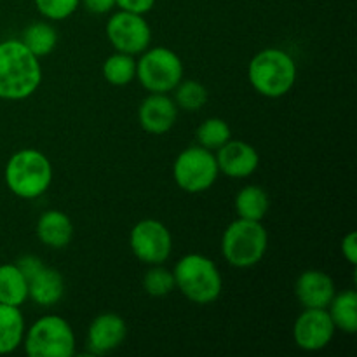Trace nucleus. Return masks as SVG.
I'll list each match as a JSON object with an SVG mask.
<instances>
[{
	"instance_id": "obj_1",
	"label": "nucleus",
	"mask_w": 357,
	"mask_h": 357,
	"mask_svg": "<svg viewBox=\"0 0 357 357\" xmlns=\"http://www.w3.org/2000/svg\"><path fill=\"white\" fill-rule=\"evenodd\" d=\"M40 82V58L28 51L20 38L0 42V100H26L37 93Z\"/></svg>"
},
{
	"instance_id": "obj_2",
	"label": "nucleus",
	"mask_w": 357,
	"mask_h": 357,
	"mask_svg": "<svg viewBox=\"0 0 357 357\" xmlns=\"http://www.w3.org/2000/svg\"><path fill=\"white\" fill-rule=\"evenodd\" d=\"M176 289L195 305H209L222 295L223 279L220 268L201 253L183 255L173 268Z\"/></svg>"
},
{
	"instance_id": "obj_3",
	"label": "nucleus",
	"mask_w": 357,
	"mask_h": 357,
	"mask_svg": "<svg viewBox=\"0 0 357 357\" xmlns=\"http://www.w3.org/2000/svg\"><path fill=\"white\" fill-rule=\"evenodd\" d=\"M295 59L279 47H267L257 52L248 65V79L260 96L278 100L286 96L296 82Z\"/></svg>"
},
{
	"instance_id": "obj_4",
	"label": "nucleus",
	"mask_w": 357,
	"mask_h": 357,
	"mask_svg": "<svg viewBox=\"0 0 357 357\" xmlns=\"http://www.w3.org/2000/svg\"><path fill=\"white\" fill-rule=\"evenodd\" d=\"M3 180L16 197L33 201L42 197L51 187L52 164L40 150L21 149L7 160Z\"/></svg>"
},
{
	"instance_id": "obj_5",
	"label": "nucleus",
	"mask_w": 357,
	"mask_h": 357,
	"mask_svg": "<svg viewBox=\"0 0 357 357\" xmlns=\"http://www.w3.org/2000/svg\"><path fill=\"white\" fill-rule=\"evenodd\" d=\"M268 250V232L261 222L237 218L222 236V255L234 268H251L264 260Z\"/></svg>"
},
{
	"instance_id": "obj_6",
	"label": "nucleus",
	"mask_w": 357,
	"mask_h": 357,
	"mask_svg": "<svg viewBox=\"0 0 357 357\" xmlns=\"http://www.w3.org/2000/svg\"><path fill=\"white\" fill-rule=\"evenodd\" d=\"M21 345L30 357H72L77 340L65 317L42 316L26 328Z\"/></svg>"
},
{
	"instance_id": "obj_7",
	"label": "nucleus",
	"mask_w": 357,
	"mask_h": 357,
	"mask_svg": "<svg viewBox=\"0 0 357 357\" xmlns=\"http://www.w3.org/2000/svg\"><path fill=\"white\" fill-rule=\"evenodd\" d=\"M183 73V61L169 47H149L136 59V79L149 93H173Z\"/></svg>"
},
{
	"instance_id": "obj_8",
	"label": "nucleus",
	"mask_w": 357,
	"mask_h": 357,
	"mask_svg": "<svg viewBox=\"0 0 357 357\" xmlns=\"http://www.w3.org/2000/svg\"><path fill=\"white\" fill-rule=\"evenodd\" d=\"M220 176L213 150L194 145L178 153L173 164V178L187 194H202L216 183Z\"/></svg>"
},
{
	"instance_id": "obj_9",
	"label": "nucleus",
	"mask_w": 357,
	"mask_h": 357,
	"mask_svg": "<svg viewBox=\"0 0 357 357\" xmlns=\"http://www.w3.org/2000/svg\"><path fill=\"white\" fill-rule=\"evenodd\" d=\"M132 255L145 265H162L173 253V236L162 222L155 218L139 220L129 234Z\"/></svg>"
},
{
	"instance_id": "obj_10",
	"label": "nucleus",
	"mask_w": 357,
	"mask_h": 357,
	"mask_svg": "<svg viewBox=\"0 0 357 357\" xmlns=\"http://www.w3.org/2000/svg\"><path fill=\"white\" fill-rule=\"evenodd\" d=\"M105 31L115 51L131 56H139L150 47L152 42V30L145 16L122 9L108 17Z\"/></svg>"
},
{
	"instance_id": "obj_11",
	"label": "nucleus",
	"mask_w": 357,
	"mask_h": 357,
	"mask_svg": "<svg viewBox=\"0 0 357 357\" xmlns=\"http://www.w3.org/2000/svg\"><path fill=\"white\" fill-rule=\"evenodd\" d=\"M337 328L326 309H303L293 324V340L305 352H319L333 340Z\"/></svg>"
},
{
	"instance_id": "obj_12",
	"label": "nucleus",
	"mask_w": 357,
	"mask_h": 357,
	"mask_svg": "<svg viewBox=\"0 0 357 357\" xmlns=\"http://www.w3.org/2000/svg\"><path fill=\"white\" fill-rule=\"evenodd\" d=\"M220 174L243 180L257 173L260 167V153L251 143L230 138L215 152Z\"/></svg>"
},
{
	"instance_id": "obj_13",
	"label": "nucleus",
	"mask_w": 357,
	"mask_h": 357,
	"mask_svg": "<svg viewBox=\"0 0 357 357\" xmlns=\"http://www.w3.org/2000/svg\"><path fill=\"white\" fill-rule=\"evenodd\" d=\"M128 337V324L119 314L103 312L93 319L87 328L86 344L94 356L110 354L121 347Z\"/></svg>"
},
{
	"instance_id": "obj_14",
	"label": "nucleus",
	"mask_w": 357,
	"mask_h": 357,
	"mask_svg": "<svg viewBox=\"0 0 357 357\" xmlns=\"http://www.w3.org/2000/svg\"><path fill=\"white\" fill-rule=\"evenodd\" d=\"M138 121L149 135H166L178 121V107L169 94L150 93L139 103Z\"/></svg>"
},
{
	"instance_id": "obj_15",
	"label": "nucleus",
	"mask_w": 357,
	"mask_h": 357,
	"mask_svg": "<svg viewBox=\"0 0 357 357\" xmlns=\"http://www.w3.org/2000/svg\"><path fill=\"white\" fill-rule=\"evenodd\" d=\"M337 293L330 274L319 268L302 272L295 282V296L303 309H326Z\"/></svg>"
},
{
	"instance_id": "obj_16",
	"label": "nucleus",
	"mask_w": 357,
	"mask_h": 357,
	"mask_svg": "<svg viewBox=\"0 0 357 357\" xmlns=\"http://www.w3.org/2000/svg\"><path fill=\"white\" fill-rule=\"evenodd\" d=\"M35 234L44 246L51 250H63L73 239V223L66 213L59 209H49L38 216Z\"/></svg>"
},
{
	"instance_id": "obj_17",
	"label": "nucleus",
	"mask_w": 357,
	"mask_h": 357,
	"mask_svg": "<svg viewBox=\"0 0 357 357\" xmlns=\"http://www.w3.org/2000/svg\"><path fill=\"white\" fill-rule=\"evenodd\" d=\"M65 278L54 267H44L28 279V300L40 307H52L65 296Z\"/></svg>"
},
{
	"instance_id": "obj_18",
	"label": "nucleus",
	"mask_w": 357,
	"mask_h": 357,
	"mask_svg": "<svg viewBox=\"0 0 357 357\" xmlns=\"http://www.w3.org/2000/svg\"><path fill=\"white\" fill-rule=\"evenodd\" d=\"M26 331L21 307L0 303V356L13 354L21 347Z\"/></svg>"
},
{
	"instance_id": "obj_19",
	"label": "nucleus",
	"mask_w": 357,
	"mask_h": 357,
	"mask_svg": "<svg viewBox=\"0 0 357 357\" xmlns=\"http://www.w3.org/2000/svg\"><path fill=\"white\" fill-rule=\"evenodd\" d=\"M237 218L261 222L271 209V199L267 190L260 185H246L236 195Z\"/></svg>"
},
{
	"instance_id": "obj_20",
	"label": "nucleus",
	"mask_w": 357,
	"mask_h": 357,
	"mask_svg": "<svg viewBox=\"0 0 357 357\" xmlns=\"http://www.w3.org/2000/svg\"><path fill=\"white\" fill-rule=\"evenodd\" d=\"M326 310L337 331H344L347 335L357 333V293L354 289L335 293Z\"/></svg>"
},
{
	"instance_id": "obj_21",
	"label": "nucleus",
	"mask_w": 357,
	"mask_h": 357,
	"mask_svg": "<svg viewBox=\"0 0 357 357\" xmlns=\"http://www.w3.org/2000/svg\"><path fill=\"white\" fill-rule=\"evenodd\" d=\"M28 300V279L16 264L0 265V303L23 307Z\"/></svg>"
},
{
	"instance_id": "obj_22",
	"label": "nucleus",
	"mask_w": 357,
	"mask_h": 357,
	"mask_svg": "<svg viewBox=\"0 0 357 357\" xmlns=\"http://www.w3.org/2000/svg\"><path fill=\"white\" fill-rule=\"evenodd\" d=\"M21 42L37 58L49 56L58 45V31L49 21H33L21 33Z\"/></svg>"
},
{
	"instance_id": "obj_23",
	"label": "nucleus",
	"mask_w": 357,
	"mask_h": 357,
	"mask_svg": "<svg viewBox=\"0 0 357 357\" xmlns=\"http://www.w3.org/2000/svg\"><path fill=\"white\" fill-rule=\"evenodd\" d=\"M103 79L110 86L124 87L136 79V59L135 56L126 54V52L115 51L108 56L101 66Z\"/></svg>"
},
{
	"instance_id": "obj_24",
	"label": "nucleus",
	"mask_w": 357,
	"mask_h": 357,
	"mask_svg": "<svg viewBox=\"0 0 357 357\" xmlns=\"http://www.w3.org/2000/svg\"><path fill=\"white\" fill-rule=\"evenodd\" d=\"M173 100L178 110L199 112L208 103V89L199 80L181 79V82L173 89Z\"/></svg>"
},
{
	"instance_id": "obj_25",
	"label": "nucleus",
	"mask_w": 357,
	"mask_h": 357,
	"mask_svg": "<svg viewBox=\"0 0 357 357\" xmlns=\"http://www.w3.org/2000/svg\"><path fill=\"white\" fill-rule=\"evenodd\" d=\"M195 138H197V145L216 152L220 146H223L232 138V129H230L229 122L223 119L209 117L199 126Z\"/></svg>"
},
{
	"instance_id": "obj_26",
	"label": "nucleus",
	"mask_w": 357,
	"mask_h": 357,
	"mask_svg": "<svg viewBox=\"0 0 357 357\" xmlns=\"http://www.w3.org/2000/svg\"><path fill=\"white\" fill-rule=\"evenodd\" d=\"M143 289L146 295L153 296V298H162V296L173 293L176 289L173 271L164 267V264L150 265V268L143 275Z\"/></svg>"
},
{
	"instance_id": "obj_27",
	"label": "nucleus",
	"mask_w": 357,
	"mask_h": 357,
	"mask_svg": "<svg viewBox=\"0 0 357 357\" xmlns=\"http://www.w3.org/2000/svg\"><path fill=\"white\" fill-rule=\"evenodd\" d=\"M42 17L47 21H63L72 16L80 6V0H33Z\"/></svg>"
},
{
	"instance_id": "obj_28",
	"label": "nucleus",
	"mask_w": 357,
	"mask_h": 357,
	"mask_svg": "<svg viewBox=\"0 0 357 357\" xmlns=\"http://www.w3.org/2000/svg\"><path fill=\"white\" fill-rule=\"evenodd\" d=\"M115 3H117L119 9L145 16V14H149L153 9L155 0H115Z\"/></svg>"
},
{
	"instance_id": "obj_29",
	"label": "nucleus",
	"mask_w": 357,
	"mask_h": 357,
	"mask_svg": "<svg viewBox=\"0 0 357 357\" xmlns=\"http://www.w3.org/2000/svg\"><path fill=\"white\" fill-rule=\"evenodd\" d=\"M16 265H17V268L23 272L24 278L30 279V278H33V275L37 274L42 267H44V261H42L38 257H35V255H24V257L17 258Z\"/></svg>"
},
{
	"instance_id": "obj_30",
	"label": "nucleus",
	"mask_w": 357,
	"mask_h": 357,
	"mask_svg": "<svg viewBox=\"0 0 357 357\" xmlns=\"http://www.w3.org/2000/svg\"><path fill=\"white\" fill-rule=\"evenodd\" d=\"M80 6H82L87 13L101 16V14L112 13V9L117 7V3H115V0H80Z\"/></svg>"
},
{
	"instance_id": "obj_31",
	"label": "nucleus",
	"mask_w": 357,
	"mask_h": 357,
	"mask_svg": "<svg viewBox=\"0 0 357 357\" xmlns=\"http://www.w3.org/2000/svg\"><path fill=\"white\" fill-rule=\"evenodd\" d=\"M342 255H344L345 260L356 267L357 265V234L349 232L347 236L342 239Z\"/></svg>"
}]
</instances>
